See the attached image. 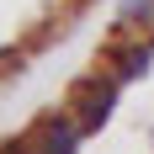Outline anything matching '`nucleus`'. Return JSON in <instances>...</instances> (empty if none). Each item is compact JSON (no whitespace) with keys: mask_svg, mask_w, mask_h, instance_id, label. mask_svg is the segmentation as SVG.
I'll return each mask as SVG.
<instances>
[{"mask_svg":"<svg viewBox=\"0 0 154 154\" xmlns=\"http://www.w3.org/2000/svg\"><path fill=\"white\" fill-rule=\"evenodd\" d=\"M117 96H122V85L101 69V75H85L75 85V101H69V117L80 122V133H101V128L112 122V112H117Z\"/></svg>","mask_w":154,"mask_h":154,"instance_id":"f257e3e1","label":"nucleus"},{"mask_svg":"<svg viewBox=\"0 0 154 154\" xmlns=\"http://www.w3.org/2000/svg\"><path fill=\"white\" fill-rule=\"evenodd\" d=\"M80 143H85V133L69 112H53L32 128V154H80Z\"/></svg>","mask_w":154,"mask_h":154,"instance_id":"f03ea898","label":"nucleus"},{"mask_svg":"<svg viewBox=\"0 0 154 154\" xmlns=\"http://www.w3.org/2000/svg\"><path fill=\"white\" fill-rule=\"evenodd\" d=\"M154 64V37H133V43H112L106 53V75L117 80V85H133V80L149 75Z\"/></svg>","mask_w":154,"mask_h":154,"instance_id":"7ed1b4c3","label":"nucleus"},{"mask_svg":"<svg viewBox=\"0 0 154 154\" xmlns=\"http://www.w3.org/2000/svg\"><path fill=\"white\" fill-rule=\"evenodd\" d=\"M117 21H122V27H138V32H149V27H154V0H122Z\"/></svg>","mask_w":154,"mask_h":154,"instance_id":"20e7f679","label":"nucleus"},{"mask_svg":"<svg viewBox=\"0 0 154 154\" xmlns=\"http://www.w3.org/2000/svg\"><path fill=\"white\" fill-rule=\"evenodd\" d=\"M0 154H32V133H27V138H5Z\"/></svg>","mask_w":154,"mask_h":154,"instance_id":"39448f33","label":"nucleus"}]
</instances>
